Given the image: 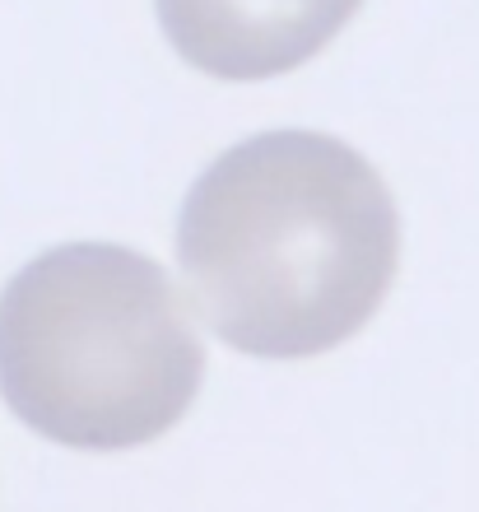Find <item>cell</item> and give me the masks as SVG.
I'll return each instance as SVG.
<instances>
[{
    "label": "cell",
    "instance_id": "obj_3",
    "mask_svg": "<svg viewBox=\"0 0 479 512\" xmlns=\"http://www.w3.org/2000/svg\"><path fill=\"white\" fill-rule=\"evenodd\" d=\"M363 0H154L163 38L214 80H275L307 66Z\"/></svg>",
    "mask_w": 479,
    "mask_h": 512
},
{
    "label": "cell",
    "instance_id": "obj_1",
    "mask_svg": "<svg viewBox=\"0 0 479 512\" xmlns=\"http://www.w3.org/2000/svg\"><path fill=\"white\" fill-rule=\"evenodd\" d=\"M177 261L214 336L252 359H312L373 322L400 261L377 168L321 131H261L191 182Z\"/></svg>",
    "mask_w": 479,
    "mask_h": 512
},
{
    "label": "cell",
    "instance_id": "obj_2",
    "mask_svg": "<svg viewBox=\"0 0 479 512\" xmlns=\"http://www.w3.org/2000/svg\"><path fill=\"white\" fill-rule=\"evenodd\" d=\"M205 350L168 270L121 243L33 256L0 294V396L84 452L154 443L191 410Z\"/></svg>",
    "mask_w": 479,
    "mask_h": 512
}]
</instances>
